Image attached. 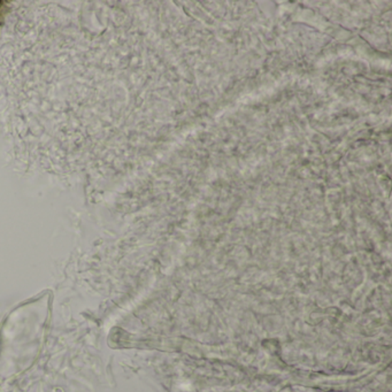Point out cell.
Segmentation results:
<instances>
[{
	"mask_svg": "<svg viewBox=\"0 0 392 392\" xmlns=\"http://www.w3.org/2000/svg\"><path fill=\"white\" fill-rule=\"evenodd\" d=\"M0 4H1V3H0Z\"/></svg>",
	"mask_w": 392,
	"mask_h": 392,
	"instance_id": "1",
	"label": "cell"
}]
</instances>
